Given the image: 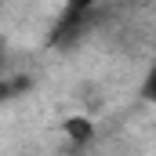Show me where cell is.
<instances>
[{
  "instance_id": "1",
  "label": "cell",
  "mask_w": 156,
  "mask_h": 156,
  "mask_svg": "<svg viewBox=\"0 0 156 156\" xmlns=\"http://www.w3.org/2000/svg\"><path fill=\"white\" fill-rule=\"evenodd\" d=\"M62 134H66L76 149H83V145H91V142H94V120L83 116V113L66 116V120H62Z\"/></svg>"
},
{
  "instance_id": "2",
  "label": "cell",
  "mask_w": 156,
  "mask_h": 156,
  "mask_svg": "<svg viewBox=\"0 0 156 156\" xmlns=\"http://www.w3.org/2000/svg\"><path fill=\"white\" fill-rule=\"evenodd\" d=\"M142 98L145 102H156V55H153V62H149V69H145V80H142Z\"/></svg>"
},
{
  "instance_id": "3",
  "label": "cell",
  "mask_w": 156,
  "mask_h": 156,
  "mask_svg": "<svg viewBox=\"0 0 156 156\" xmlns=\"http://www.w3.org/2000/svg\"><path fill=\"white\" fill-rule=\"evenodd\" d=\"M102 4H116V0H69V11H91V7H102Z\"/></svg>"
}]
</instances>
